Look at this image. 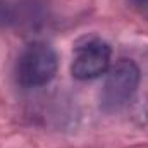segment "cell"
<instances>
[{"mask_svg": "<svg viewBox=\"0 0 148 148\" xmlns=\"http://www.w3.org/2000/svg\"><path fill=\"white\" fill-rule=\"evenodd\" d=\"M100 93V109L103 112H119L134 97L140 84V67L131 59H119L109 67Z\"/></svg>", "mask_w": 148, "mask_h": 148, "instance_id": "6da1fadb", "label": "cell"}, {"mask_svg": "<svg viewBox=\"0 0 148 148\" xmlns=\"http://www.w3.org/2000/svg\"><path fill=\"white\" fill-rule=\"evenodd\" d=\"M57 66L59 60L55 50L43 41H33L17 59L16 79L24 88H40L55 77Z\"/></svg>", "mask_w": 148, "mask_h": 148, "instance_id": "7a4b0ae2", "label": "cell"}, {"mask_svg": "<svg viewBox=\"0 0 148 148\" xmlns=\"http://www.w3.org/2000/svg\"><path fill=\"white\" fill-rule=\"evenodd\" d=\"M110 57L112 50L109 43L100 38H88L74 50L71 73L79 81L95 79L109 71Z\"/></svg>", "mask_w": 148, "mask_h": 148, "instance_id": "3957f363", "label": "cell"}, {"mask_svg": "<svg viewBox=\"0 0 148 148\" xmlns=\"http://www.w3.org/2000/svg\"><path fill=\"white\" fill-rule=\"evenodd\" d=\"M16 17H17L16 3L9 0H0V28L16 24Z\"/></svg>", "mask_w": 148, "mask_h": 148, "instance_id": "277c9868", "label": "cell"}, {"mask_svg": "<svg viewBox=\"0 0 148 148\" xmlns=\"http://www.w3.org/2000/svg\"><path fill=\"white\" fill-rule=\"evenodd\" d=\"M133 9L138 10L145 19H148V0H129Z\"/></svg>", "mask_w": 148, "mask_h": 148, "instance_id": "5b68a950", "label": "cell"}]
</instances>
